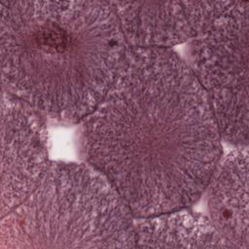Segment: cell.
Segmentation results:
<instances>
[{"label": "cell", "instance_id": "6da1fadb", "mask_svg": "<svg viewBox=\"0 0 249 249\" xmlns=\"http://www.w3.org/2000/svg\"><path fill=\"white\" fill-rule=\"evenodd\" d=\"M220 139L205 90L165 48L128 49L81 129L85 160L141 218L194 204L220 160Z\"/></svg>", "mask_w": 249, "mask_h": 249}, {"label": "cell", "instance_id": "7a4b0ae2", "mask_svg": "<svg viewBox=\"0 0 249 249\" xmlns=\"http://www.w3.org/2000/svg\"><path fill=\"white\" fill-rule=\"evenodd\" d=\"M0 48L3 90L67 123L96 108L128 50L104 1H2Z\"/></svg>", "mask_w": 249, "mask_h": 249}, {"label": "cell", "instance_id": "3957f363", "mask_svg": "<svg viewBox=\"0 0 249 249\" xmlns=\"http://www.w3.org/2000/svg\"><path fill=\"white\" fill-rule=\"evenodd\" d=\"M132 217L114 187L91 165L57 161L3 216L0 249L130 248L135 246Z\"/></svg>", "mask_w": 249, "mask_h": 249}, {"label": "cell", "instance_id": "277c9868", "mask_svg": "<svg viewBox=\"0 0 249 249\" xmlns=\"http://www.w3.org/2000/svg\"><path fill=\"white\" fill-rule=\"evenodd\" d=\"M248 1H233L190 50L220 134L237 148L248 145Z\"/></svg>", "mask_w": 249, "mask_h": 249}, {"label": "cell", "instance_id": "5b68a950", "mask_svg": "<svg viewBox=\"0 0 249 249\" xmlns=\"http://www.w3.org/2000/svg\"><path fill=\"white\" fill-rule=\"evenodd\" d=\"M43 117L25 102L2 91V217L25 199L50 164Z\"/></svg>", "mask_w": 249, "mask_h": 249}, {"label": "cell", "instance_id": "8992f818", "mask_svg": "<svg viewBox=\"0 0 249 249\" xmlns=\"http://www.w3.org/2000/svg\"><path fill=\"white\" fill-rule=\"evenodd\" d=\"M233 1L111 2L126 43L135 48H165L195 39Z\"/></svg>", "mask_w": 249, "mask_h": 249}, {"label": "cell", "instance_id": "52a82bcc", "mask_svg": "<svg viewBox=\"0 0 249 249\" xmlns=\"http://www.w3.org/2000/svg\"><path fill=\"white\" fill-rule=\"evenodd\" d=\"M210 220L232 248H249L248 150L238 148L219 160L207 185Z\"/></svg>", "mask_w": 249, "mask_h": 249}, {"label": "cell", "instance_id": "ba28073f", "mask_svg": "<svg viewBox=\"0 0 249 249\" xmlns=\"http://www.w3.org/2000/svg\"><path fill=\"white\" fill-rule=\"evenodd\" d=\"M135 246L232 248L210 219L185 209L148 217L135 225Z\"/></svg>", "mask_w": 249, "mask_h": 249}]
</instances>
